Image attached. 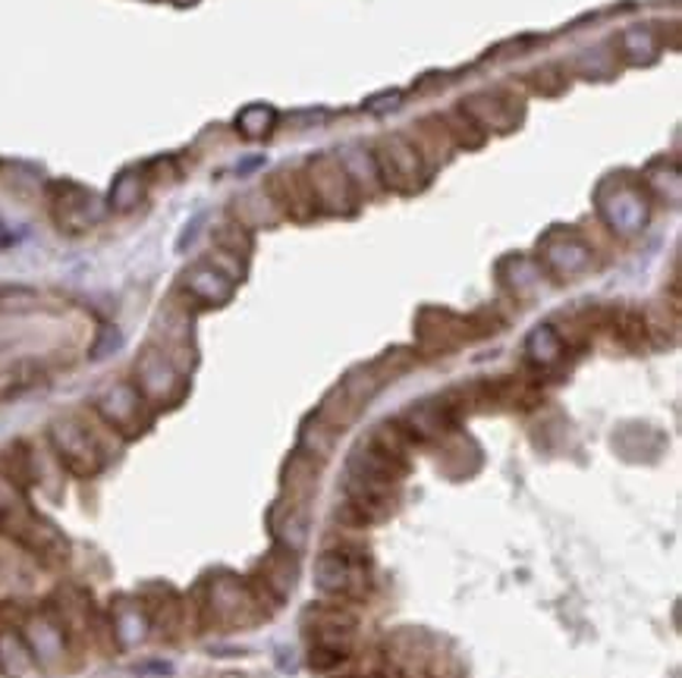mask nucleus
<instances>
[{"instance_id":"obj_6","label":"nucleus","mask_w":682,"mask_h":678,"mask_svg":"<svg viewBox=\"0 0 682 678\" xmlns=\"http://www.w3.org/2000/svg\"><path fill=\"white\" fill-rule=\"evenodd\" d=\"M268 195H271V202H274L283 214H289L293 220H311L315 214L321 211L318 202H315L311 183H308V176L303 170L281 166L277 173H271V180H268Z\"/></svg>"},{"instance_id":"obj_14","label":"nucleus","mask_w":682,"mask_h":678,"mask_svg":"<svg viewBox=\"0 0 682 678\" xmlns=\"http://www.w3.org/2000/svg\"><path fill=\"white\" fill-rule=\"evenodd\" d=\"M441 123H444V129H447L450 141H456V145H463V148H478V145L485 141V129H481L463 107H459V111H450Z\"/></svg>"},{"instance_id":"obj_7","label":"nucleus","mask_w":682,"mask_h":678,"mask_svg":"<svg viewBox=\"0 0 682 678\" xmlns=\"http://www.w3.org/2000/svg\"><path fill=\"white\" fill-rule=\"evenodd\" d=\"M306 176L308 183H311V192H315L318 208H328V211H353L355 205L353 180H350V173L343 170V164H337V161H330V158H318Z\"/></svg>"},{"instance_id":"obj_8","label":"nucleus","mask_w":682,"mask_h":678,"mask_svg":"<svg viewBox=\"0 0 682 678\" xmlns=\"http://www.w3.org/2000/svg\"><path fill=\"white\" fill-rule=\"evenodd\" d=\"M139 607L145 612L148 632H158L167 641L180 637L183 625H186V604L173 587H148Z\"/></svg>"},{"instance_id":"obj_10","label":"nucleus","mask_w":682,"mask_h":678,"mask_svg":"<svg viewBox=\"0 0 682 678\" xmlns=\"http://www.w3.org/2000/svg\"><path fill=\"white\" fill-rule=\"evenodd\" d=\"M289 556H293V553H271V556L259 565V575H255V582L249 587L259 594L261 604H264V600L281 604L286 594H293L299 568H296V562L289 560Z\"/></svg>"},{"instance_id":"obj_16","label":"nucleus","mask_w":682,"mask_h":678,"mask_svg":"<svg viewBox=\"0 0 682 678\" xmlns=\"http://www.w3.org/2000/svg\"><path fill=\"white\" fill-rule=\"evenodd\" d=\"M141 195V176L139 170H126V173H120L117 183L111 188V208H117V211H129L136 202H139Z\"/></svg>"},{"instance_id":"obj_13","label":"nucleus","mask_w":682,"mask_h":678,"mask_svg":"<svg viewBox=\"0 0 682 678\" xmlns=\"http://www.w3.org/2000/svg\"><path fill=\"white\" fill-rule=\"evenodd\" d=\"M463 111L469 114L481 129L491 123V126H497V129H507V126H513V114L503 107V101L500 97H495V94H478V97H471V101H466L463 104Z\"/></svg>"},{"instance_id":"obj_20","label":"nucleus","mask_w":682,"mask_h":678,"mask_svg":"<svg viewBox=\"0 0 682 678\" xmlns=\"http://www.w3.org/2000/svg\"><path fill=\"white\" fill-rule=\"evenodd\" d=\"M380 104H387V97H384V101H372L368 107L375 111V107H380ZM390 104H400V94H394V97H390Z\"/></svg>"},{"instance_id":"obj_5","label":"nucleus","mask_w":682,"mask_h":678,"mask_svg":"<svg viewBox=\"0 0 682 678\" xmlns=\"http://www.w3.org/2000/svg\"><path fill=\"white\" fill-rule=\"evenodd\" d=\"M98 418L107 424L111 430H117L123 437H136L148 427V409H145V399L133 387V383H117L111 387L104 397L98 399L94 405Z\"/></svg>"},{"instance_id":"obj_2","label":"nucleus","mask_w":682,"mask_h":678,"mask_svg":"<svg viewBox=\"0 0 682 678\" xmlns=\"http://www.w3.org/2000/svg\"><path fill=\"white\" fill-rule=\"evenodd\" d=\"M315 585L321 594H328L340 604H359L368 597L372 575H368V556L365 550L340 543L333 550H325L315 562Z\"/></svg>"},{"instance_id":"obj_3","label":"nucleus","mask_w":682,"mask_h":678,"mask_svg":"<svg viewBox=\"0 0 682 678\" xmlns=\"http://www.w3.org/2000/svg\"><path fill=\"white\" fill-rule=\"evenodd\" d=\"M259 607L261 600L252 587L239 585L236 578H220L202 587L198 616L205 625H214V629H246L264 616Z\"/></svg>"},{"instance_id":"obj_11","label":"nucleus","mask_w":682,"mask_h":678,"mask_svg":"<svg viewBox=\"0 0 682 678\" xmlns=\"http://www.w3.org/2000/svg\"><path fill=\"white\" fill-rule=\"evenodd\" d=\"M0 481L10 484L16 493H25L35 484V459L29 446L13 444L0 452Z\"/></svg>"},{"instance_id":"obj_1","label":"nucleus","mask_w":682,"mask_h":678,"mask_svg":"<svg viewBox=\"0 0 682 678\" xmlns=\"http://www.w3.org/2000/svg\"><path fill=\"white\" fill-rule=\"evenodd\" d=\"M104 422L94 415L92 422L86 418H60L50 424V446L60 466L76 478H94L101 468L107 466V449L101 437Z\"/></svg>"},{"instance_id":"obj_15","label":"nucleus","mask_w":682,"mask_h":678,"mask_svg":"<svg viewBox=\"0 0 682 678\" xmlns=\"http://www.w3.org/2000/svg\"><path fill=\"white\" fill-rule=\"evenodd\" d=\"M613 333L626 343V346H641L648 330H645V318L633 311V308H620L613 311Z\"/></svg>"},{"instance_id":"obj_21","label":"nucleus","mask_w":682,"mask_h":678,"mask_svg":"<svg viewBox=\"0 0 682 678\" xmlns=\"http://www.w3.org/2000/svg\"><path fill=\"white\" fill-rule=\"evenodd\" d=\"M177 3H195V0H177Z\"/></svg>"},{"instance_id":"obj_9","label":"nucleus","mask_w":682,"mask_h":678,"mask_svg":"<svg viewBox=\"0 0 682 678\" xmlns=\"http://www.w3.org/2000/svg\"><path fill=\"white\" fill-rule=\"evenodd\" d=\"M180 377L173 371V365L158 352H145L136 365V390L145 402H164L177 397Z\"/></svg>"},{"instance_id":"obj_19","label":"nucleus","mask_w":682,"mask_h":678,"mask_svg":"<svg viewBox=\"0 0 682 678\" xmlns=\"http://www.w3.org/2000/svg\"><path fill=\"white\" fill-rule=\"evenodd\" d=\"M535 85H538V89H547V92H557V89L564 85V79L557 76L554 67H544L542 72H535Z\"/></svg>"},{"instance_id":"obj_17","label":"nucleus","mask_w":682,"mask_h":678,"mask_svg":"<svg viewBox=\"0 0 682 678\" xmlns=\"http://www.w3.org/2000/svg\"><path fill=\"white\" fill-rule=\"evenodd\" d=\"M271 126H274V111H271V107L255 104V107H246V111L239 114V133L249 136V139H261Z\"/></svg>"},{"instance_id":"obj_12","label":"nucleus","mask_w":682,"mask_h":678,"mask_svg":"<svg viewBox=\"0 0 682 678\" xmlns=\"http://www.w3.org/2000/svg\"><path fill=\"white\" fill-rule=\"evenodd\" d=\"M186 289L192 296H198L202 302L217 304L230 296V280L214 267H195L186 277Z\"/></svg>"},{"instance_id":"obj_18","label":"nucleus","mask_w":682,"mask_h":678,"mask_svg":"<svg viewBox=\"0 0 682 678\" xmlns=\"http://www.w3.org/2000/svg\"><path fill=\"white\" fill-rule=\"evenodd\" d=\"M350 656L337 654V651H328V647H308V666L315 673H330V669H340Z\"/></svg>"},{"instance_id":"obj_4","label":"nucleus","mask_w":682,"mask_h":678,"mask_svg":"<svg viewBox=\"0 0 682 678\" xmlns=\"http://www.w3.org/2000/svg\"><path fill=\"white\" fill-rule=\"evenodd\" d=\"M372 161H375L377 176L384 180L387 188H394V192H416V188L422 186V154L416 151L412 141H406L402 136H387V139L377 141V148L372 151Z\"/></svg>"}]
</instances>
